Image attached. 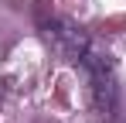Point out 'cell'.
I'll return each instance as SVG.
<instances>
[{
  "instance_id": "cell-1",
  "label": "cell",
  "mask_w": 126,
  "mask_h": 123,
  "mask_svg": "<svg viewBox=\"0 0 126 123\" xmlns=\"http://www.w3.org/2000/svg\"><path fill=\"white\" fill-rule=\"evenodd\" d=\"M75 62L82 65V68H85V75H89L95 109H99L102 116H112V109H116V75H112L109 62H106L102 55H95L89 44H85L79 55H75Z\"/></svg>"
}]
</instances>
